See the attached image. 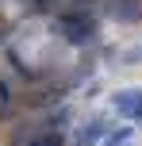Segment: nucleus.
Masks as SVG:
<instances>
[{"label":"nucleus","instance_id":"nucleus-4","mask_svg":"<svg viewBox=\"0 0 142 146\" xmlns=\"http://www.w3.org/2000/svg\"><path fill=\"white\" fill-rule=\"evenodd\" d=\"M31 146H65V139H61V131H46L42 139H35Z\"/></svg>","mask_w":142,"mask_h":146},{"label":"nucleus","instance_id":"nucleus-2","mask_svg":"<svg viewBox=\"0 0 142 146\" xmlns=\"http://www.w3.org/2000/svg\"><path fill=\"white\" fill-rule=\"evenodd\" d=\"M112 104L123 119H142V88H123V92H115Z\"/></svg>","mask_w":142,"mask_h":146},{"label":"nucleus","instance_id":"nucleus-3","mask_svg":"<svg viewBox=\"0 0 142 146\" xmlns=\"http://www.w3.org/2000/svg\"><path fill=\"white\" fill-rule=\"evenodd\" d=\"M100 135H104V127H100V123H92V127H85V131L77 135V142H81V146H89V142H96Z\"/></svg>","mask_w":142,"mask_h":146},{"label":"nucleus","instance_id":"nucleus-6","mask_svg":"<svg viewBox=\"0 0 142 146\" xmlns=\"http://www.w3.org/2000/svg\"><path fill=\"white\" fill-rule=\"evenodd\" d=\"M127 139H131V127H123V131H119V135H112V139H108L104 146H123Z\"/></svg>","mask_w":142,"mask_h":146},{"label":"nucleus","instance_id":"nucleus-1","mask_svg":"<svg viewBox=\"0 0 142 146\" xmlns=\"http://www.w3.org/2000/svg\"><path fill=\"white\" fill-rule=\"evenodd\" d=\"M58 31H61V38H65V42L85 46L92 35H96V23H92L89 15H81V12H69V15H61V19H58Z\"/></svg>","mask_w":142,"mask_h":146},{"label":"nucleus","instance_id":"nucleus-5","mask_svg":"<svg viewBox=\"0 0 142 146\" xmlns=\"http://www.w3.org/2000/svg\"><path fill=\"white\" fill-rule=\"evenodd\" d=\"M112 12H115V15H123V19H138V8L131 4V0H123V4H112Z\"/></svg>","mask_w":142,"mask_h":146},{"label":"nucleus","instance_id":"nucleus-7","mask_svg":"<svg viewBox=\"0 0 142 146\" xmlns=\"http://www.w3.org/2000/svg\"><path fill=\"white\" fill-rule=\"evenodd\" d=\"M8 104H12V92H8V85L0 81V111H8Z\"/></svg>","mask_w":142,"mask_h":146}]
</instances>
